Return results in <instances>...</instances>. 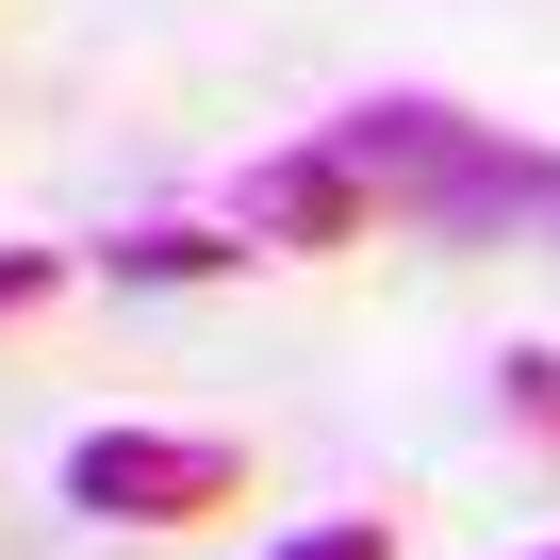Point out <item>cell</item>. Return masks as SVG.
<instances>
[{
  "label": "cell",
  "instance_id": "1",
  "mask_svg": "<svg viewBox=\"0 0 560 560\" xmlns=\"http://www.w3.org/2000/svg\"><path fill=\"white\" fill-rule=\"evenodd\" d=\"M330 149L363 165L380 231H412V247H544L560 264V149H527L511 116H462L429 83H380V100L330 116Z\"/></svg>",
  "mask_w": 560,
  "mask_h": 560
},
{
  "label": "cell",
  "instance_id": "2",
  "mask_svg": "<svg viewBox=\"0 0 560 560\" xmlns=\"http://www.w3.org/2000/svg\"><path fill=\"white\" fill-rule=\"evenodd\" d=\"M67 511L83 527H214V511H247V445H214V429H83L67 445Z\"/></svg>",
  "mask_w": 560,
  "mask_h": 560
},
{
  "label": "cell",
  "instance_id": "3",
  "mask_svg": "<svg viewBox=\"0 0 560 560\" xmlns=\"http://www.w3.org/2000/svg\"><path fill=\"white\" fill-rule=\"evenodd\" d=\"M231 231H247V264H330V247H380V198H363V165L314 132V149H264V165L231 182Z\"/></svg>",
  "mask_w": 560,
  "mask_h": 560
},
{
  "label": "cell",
  "instance_id": "4",
  "mask_svg": "<svg viewBox=\"0 0 560 560\" xmlns=\"http://www.w3.org/2000/svg\"><path fill=\"white\" fill-rule=\"evenodd\" d=\"M100 280H116V298H198V280H247V231L149 214V231H116V247H100Z\"/></svg>",
  "mask_w": 560,
  "mask_h": 560
},
{
  "label": "cell",
  "instance_id": "5",
  "mask_svg": "<svg viewBox=\"0 0 560 560\" xmlns=\"http://www.w3.org/2000/svg\"><path fill=\"white\" fill-rule=\"evenodd\" d=\"M494 412H511V429L560 462V347H511V363H494Z\"/></svg>",
  "mask_w": 560,
  "mask_h": 560
},
{
  "label": "cell",
  "instance_id": "6",
  "mask_svg": "<svg viewBox=\"0 0 560 560\" xmlns=\"http://www.w3.org/2000/svg\"><path fill=\"white\" fill-rule=\"evenodd\" d=\"M67 280H83V264H67V247H0V330H34V314H50V298H67Z\"/></svg>",
  "mask_w": 560,
  "mask_h": 560
},
{
  "label": "cell",
  "instance_id": "7",
  "mask_svg": "<svg viewBox=\"0 0 560 560\" xmlns=\"http://www.w3.org/2000/svg\"><path fill=\"white\" fill-rule=\"evenodd\" d=\"M280 560H396L380 511H314V527H280Z\"/></svg>",
  "mask_w": 560,
  "mask_h": 560
},
{
  "label": "cell",
  "instance_id": "8",
  "mask_svg": "<svg viewBox=\"0 0 560 560\" xmlns=\"http://www.w3.org/2000/svg\"><path fill=\"white\" fill-rule=\"evenodd\" d=\"M544 560H560V544H544Z\"/></svg>",
  "mask_w": 560,
  "mask_h": 560
}]
</instances>
